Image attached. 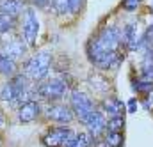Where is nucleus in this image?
<instances>
[{
    "instance_id": "obj_5",
    "label": "nucleus",
    "mask_w": 153,
    "mask_h": 147,
    "mask_svg": "<svg viewBox=\"0 0 153 147\" xmlns=\"http://www.w3.org/2000/svg\"><path fill=\"white\" fill-rule=\"evenodd\" d=\"M73 135V131L66 126H57L46 131V135L41 138V144L45 147H62L66 140Z\"/></svg>"
},
{
    "instance_id": "obj_4",
    "label": "nucleus",
    "mask_w": 153,
    "mask_h": 147,
    "mask_svg": "<svg viewBox=\"0 0 153 147\" xmlns=\"http://www.w3.org/2000/svg\"><path fill=\"white\" fill-rule=\"evenodd\" d=\"M71 110L80 122H85V119L96 108H94V103L91 101V98H87L80 90H73L71 92Z\"/></svg>"
},
{
    "instance_id": "obj_26",
    "label": "nucleus",
    "mask_w": 153,
    "mask_h": 147,
    "mask_svg": "<svg viewBox=\"0 0 153 147\" xmlns=\"http://www.w3.org/2000/svg\"><path fill=\"white\" fill-rule=\"evenodd\" d=\"M4 126H5V117H4V113L0 112V129H2Z\"/></svg>"
},
{
    "instance_id": "obj_21",
    "label": "nucleus",
    "mask_w": 153,
    "mask_h": 147,
    "mask_svg": "<svg viewBox=\"0 0 153 147\" xmlns=\"http://www.w3.org/2000/svg\"><path fill=\"white\" fill-rule=\"evenodd\" d=\"M50 2H52L53 9H55L59 14H64V12H68V0H50Z\"/></svg>"
},
{
    "instance_id": "obj_11",
    "label": "nucleus",
    "mask_w": 153,
    "mask_h": 147,
    "mask_svg": "<svg viewBox=\"0 0 153 147\" xmlns=\"http://www.w3.org/2000/svg\"><path fill=\"white\" fill-rule=\"evenodd\" d=\"M126 44L130 50H137L139 43H141V36H139V29L135 23H128L123 32H121V44Z\"/></svg>"
},
{
    "instance_id": "obj_2",
    "label": "nucleus",
    "mask_w": 153,
    "mask_h": 147,
    "mask_svg": "<svg viewBox=\"0 0 153 147\" xmlns=\"http://www.w3.org/2000/svg\"><path fill=\"white\" fill-rule=\"evenodd\" d=\"M50 64H52V53H48V51H39V53L32 55V57L25 62V66H23L25 76L30 78V80H34V82H39V80H43V78L48 74Z\"/></svg>"
},
{
    "instance_id": "obj_25",
    "label": "nucleus",
    "mask_w": 153,
    "mask_h": 147,
    "mask_svg": "<svg viewBox=\"0 0 153 147\" xmlns=\"http://www.w3.org/2000/svg\"><path fill=\"white\" fill-rule=\"evenodd\" d=\"M32 2H34V5H38V7H41V9L46 7V5L50 4V0H32Z\"/></svg>"
},
{
    "instance_id": "obj_6",
    "label": "nucleus",
    "mask_w": 153,
    "mask_h": 147,
    "mask_svg": "<svg viewBox=\"0 0 153 147\" xmlns=\"http://www.w3.org/2000/svg\"><path fill=\"white\" fill-rule=\"evenodd\" d=\"M39 32V20L38 14L34 12V9H27L25 11V16H23V23H22V34L25 37L27 44H34L36 43V37Z\"/></svg>"
},
{
    "instance_id": "obj_18",
    "label": "nucleus",
    "mask_w": 153,
    "mask_h": 147,
    "mask_svg": "<svg viewBox=\"0 0 153 147\" xmlns=\"http://www.w3.org/2000/svg\"><path fill=\"white\" fill-rule=\"evenodd\" d=\"M123 135L121 133H107L105 137V146L107 147H123Z\"/></svg>"
},
{
    "instance_id": "obj_16",
    "label": "nucleus",
    "mask_w": 153,
    "mask_h": 147,
    "mask_svg": "<svg viewBox=\"0 0 153 147\" xmlns=\"http://www.w3.org/2000/svg\"><path fill=\"white\" fill-rule=\"evenodd\" d=\"M0 73L5 74V76H14V73H16V62L7 59V57H4V55H0Z\"/></svg>"
},
{
    "instance_id": "obj_10",
    "label": "nucleus",
    "mask_w": 153,
    "mask_h": 147,
    "mask_svg": "<svg viewBox=\"0 0 153 147\" xmlns=\"http://www.w3.org/2000/svg\"><path fill=\"white\" fill-rule=\"evenodd\" d=\"M85 126H87V129H89V135L93 137V138H96V137H100L103 131H107V121H105V117H103V113L98 110H94L87 119H85V122H84Z\"/></svg>"
},
{
    "instance_id": "obj_20",
    "label": "nucleus",
    "mask_w": 153,
    "mask_h": 147,
    "mask_svg": "<svg viewBox=\"0 0 153 147\" xmlns=\"http://www.w3.org/2000/svg\"><path fill=\"white\" fill-rule=\"evenodd\" d=\"M134 89L137 92H150L153 89V82H148V80H135L134 82Z\"/></svg>"
},
{
    "instance_id": "obj_8",
    "label": "nucleus",
    "mask_w": 153,
    "mask_h": 147,
    "mask_svg": "<svg viewBox=\"0 0 153 147\" xmlns=\"http://www.w3.org/2000/svg\"><path fill=\"white\" fill-rule=\"evenodd\" d=\"M16 113H18V121L20 122H23V124L34 122L39 115H41V105H39V101H36V99H29V101H25V103H22L18 107V112Z\"/></svg>"
},
{
    "instance_id": "obj_22",
    "label": "nucleus",
    "mask_w": 153,
    "mask_h": 147,
    "mask_svg": "<svg viewBox=\"0 0 153 147\" xmlns=\"http://www.w3.org/2000/svg\"><path fill=\"white\" fill-rule=\"evenodd\" d=\"M139 4H141V0H123V7L126 11H135Z\"/></svg>"
},
{
    "instance_id": "obj_19",
    "label": "nucleus",
    "mask_w": 153,
    "mask_h": 147,
    "mask_svg": "<svg viewBox=\"0 0 153 147\" xmlns=\"http://www.w3.org/2000/svg\"><path fill=\"white\" fill-rule=\"evenodd\" d=\"M13 29H14V18L5 16V14H0V34L11 32Z\"/></svg>"
},
{
    "instance_id": "obj_3",
    "label": "nucleus",
    "mask_w": 153,
    "mask_h": 147,
    "mask_svg": "<svg viewBox=\"0 0 153 147\" xmlns=\"http://www.w3.org/2000/svg\"><path fill=\"white\" fill-rule=\"evenodd\" d=\"M68 92V83L62 78H52L48 82L39 83L34 89V98H41L46 101H59L66 96Z\"/></svg>"
},
{
    "instance_id": "obj_12",
    "label": "nucleus",
    "mask_w": 153,
    "mask_h": 147,
    "mask_svg": "<svg viewBox=\"0 0 153 147\" xmlns=\"http://www.w3.org/2000/svg\"><path fill=\"white\" fill-rule=\"evenodd\" d=\"M102 108H103L105 113H109L111 117H123L125 103L121 99H117V98H107V99H103Z\"/></svg>"
},
{
    "instance_id": "obj_13",
    "label": "nucleus",
    "mask_w": 153,
    "mask_h": 147,
    "mask_svg": "<svg viewBox=\"0 0 153 147\" xmlns=\"http://www.w3.org/2000/svg\"><path fill=\"white\" fill-rule=\"evenodd\" d=\"M22 11H23V0H0V14L14 18Z\"/></svg>"
},
{
    "instance_id": "obj_15",
    "label": "nucleus",
    "mask_w": 153,
    "mask_h": 147,
    "mask_svg": "<svg viewBox=\"0 0 153 147\" xmlns=\"http://www.w3.org/2000/svg\"><path fill=\"white\" fill-rule=\"evenodd\" d=\"M0 99H2L4 103L11 105V107H16V99H14V90H13V87H11V83H9V82L2 85V89H0Z\"/></svg>"
},
{
    "instance_id": "obj_27",
    "label": "nucleus",
    "mask_w": 153,
    "mask_h": 147,
    "mask_svg": "<svg viewBox=\"0 0 153 147\" xmlns=\"http://www.w3.org/2000/svg\"><path fill=\"white\" fill-rule=\"evenodd\" d=\"M0 147H2V138H0Z\"/></svg>"
},
{
    "instance_id": "obj_1",
    "label": "nucleus",
    "mask_w": 153,
    "mask_h": 147,
    "mask_svg": "<svg viewBox=\"0 0 153 147\" xmlns=\"http://www.w3.org/2000/svg\"><path fill=\"white\" fill-rule=\"evenodd\" d=\"M119 44H121V30L117 27H103L87 43V55H89L91 62H94L103 53L117 51Z\"/></svg>"
},
{
    "instance_id": "obj_17",
    "label": "nucleus",
    "mask_w": 153,
    "mask_h": 147,
    "mask_svg": "<svg viewBox=\"0 0 153 147\" xmlns=\"http://www.w3.org/2000/svg\"><path fill=\"white\" fill-rule=\"evenodd\" d=\"M123 128H125V119L123 117H111L107 121V131L109 133H121Z\"/></svg>"
},
{
    "instance_id": "obj_28",
    "label": "nucleus",
    "mask_w": 153,
    "mask_h": 147,
    "mask_svg": "<svg viewBox=\"0 0 153 147\" xmlns=\"http://www.w3.org/2000/svg\"><path fill=\"white\" fill-rule=\"evenodd\" d=\"M152 9H153V0H152Z\"/></svg>"
},
{
    "instance_id": "obj_7",
    "label": "nucleus",
    "mask_w": 153,
    "mask_h": 147,
    "mask_svg": "<svg viewBox=\"0 0 153 147\" xmlns=\"http://www.w3.org/2000/svg\"><path fill=\"white\" fill-rule=\"evenodd\" d=\"M45 115H46L50 121L59 122V124H70V122L75 119V113H73V110H71V107L61 105V103L50 105V107L46 108V112H45Z\"/></svg>"
},
{
    "instance_id": "obj_9",
    "label": "nucleus",
    "mask_w": 153,
    "mask_h": 147,
    "mask_svg": "<svg viewBox=\"0 0 153 147\" xmlns=\"http://www.w3.org/2000/svg\"><path fill=\"white\" fill-rule=\"evenodd\" d=\"M25 50H27L25 43L22 39H18V37H13L9 41H2L0 43V55H4V57H7L11 60L22 57L25 53Z\"/></svg>"
},
{
    "instance_id": "obj_14",
    "label": "nucleus",
    "mask_w": 153,
    "mask_h": 147,
    "mask_svg": "<svg viewBox=\"0 0 153 147\" xmlns=\"http://www.w3.org/2000/svg\"><path fill=\"white\" fill-rule=\"evenodd\" d=\"M93 146V137L89 133H73L62 147H91Z\"/></svg>"
},
{
    "instance_id": "obj_23",
    "label": "nucleus",
    "mask_w": 153,
    "mask_h": 147,
    "mask_svg": "<svg viewBox=\"0 0 153 147\" xmlns=\"http://www.w3.org/2000/svg\"><path fill=\"white\" fill-rule=\"evenodd\" d=\"M82 5V0H68V11L70 12H76Z\"/></svg>"
},
{
    "instance_id": "obj_24",
    "label": "nucleus",
    "mask_w": 153,
    "mask_h": 147,
    "mask_svg": "<svg viewBox=\"0 0 153 147\" xmlns=\"http://www.w3.org/2000/svg\"><path fill=\"white\" fill-rule=\"evenodd\" d=\"M135 110H137V99H130V101H128V112L134 113Z\"/></svg>"
}]
</instances>
